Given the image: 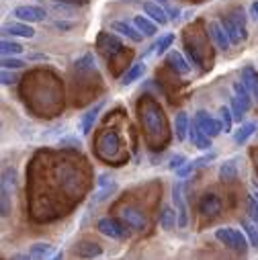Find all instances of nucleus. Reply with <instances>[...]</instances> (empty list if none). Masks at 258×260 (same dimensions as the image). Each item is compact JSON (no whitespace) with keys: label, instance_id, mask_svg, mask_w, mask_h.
<instances>
[{"label":"nucleus","instance_id":"1","mask_svg":"<svg viewBox=\"0 0 258 260\" xmlns=\"http://www.w3.org/2000/svg\"><path fill=\"white\" fill-rule=\"evenodd\" d=\"M215 240L219 244H223L225 248L238 252V254H246L248 246H250L244 230H234V228H217L215 230Z\"/></svg>","mask_w":258,"mask_h":260},{"label":"nucleus","instance_id":"2","mask_svg":"<svg viewBox=\"0 0 258 260\" xmlns=\"http://www.w3.org/2000/svg\"><path fill=\"white\" fill-rule=\"evenodd\" d=\"M119 215L123 219V223L129 228V230H134V232H144L148 228V217L142 209L138 207H132V205H123L119 209Z\"/></svg>","mask_w":258,"mask_h":260},{"label":"nucleus","instance_id":"3","mask_svg":"<svg viewBox=\"0 0 258 260\" xmlns=\"http://www.w3.org/2000/svg\"><path fill=\"white\" fill-rule=\"evenodd\" d=\"M119 148H121V142H119V136H117L115 129L105 132L96 142V150L103 158H115L119 154Z\"/></svg>","mask_w":258,"mask_h":260},{"label":"nucleus","instance_id":"4","mask_svg":"<svg viewBox=\"0 0 258 260\" xmlns=\"http://www.w3.org/2000/svg\"><path fill=\"white\" fill-rule=\"evenodd\" d=\"M144 125H146L148 132L154 134V136L164 132V115L154 103H148L144 107Z\"/></svg>","mask_w":258,"mask_h":260},{"label":"nucleus","instance_id":"5","mask_svg":"<svg viewBox=\"0 0 258 260\" xmlns=\"http://www.w3.org/2000/svg\"><path fill=\"white\" fill-rule=\"evenodd\" d=\"M96 230H99L103 236L111 238V240H125V238L129 236V232L125 230V225L119 223V221L113 219V217H101V219L96 221Z\"/></svg>","mask_w":258,"mask_h":260},{"label":"nucleus","instance_id":"6","mask_svg":"<svg viewBox=\"0 0 258 260\" xmlns=\"http://www.w3.org/2000/svg\"><path fill=\"white\" fill-rule=\"evenodd\" d=\"M197 123V127L201 129V132L211 140V138H217L221 132H223V127H221V121H217L215 117H211V115H207L205 111H197V115H195V119H192Z\"/></svg>","mask_w":258,"mask_h":260},{"label":"nucleus","instance_id":"7","mask_svg":"<svg viewBox=\"0 0 258 260\" xmlns=\"http://www.w3.org/2000/svg\"><path fill=\"white\" fill-rule=\"evenodd\" d=\"M13 15H15L21 23H43L45 17H47L45 9L33 7V5H21V7H17V9L13 11Z\"/></svg>","mask_w":258,"mask_h":260},{"label":"nucleus","instance_id":"8","mask_svg":"<svg viewBox=\"0 0 258 260\" xmlns=\"http://www.w3.org/2000/svg\"><path fill=\"white\" fill-rule=\"evenodd\" d=\"M172 203H174V209H176V215H178V228H186L188 225V209H186V203H184L180 180L172 186Z\"/></svg>","mask_w":258,"mask_h":260},{"label":"nucleus","instance_id":"9","mask_svg":"<svg viewBox=\"0 0 258 260\" xmlns=\"http://www.w3.org/2000/svg\"><path fill=\"white\" fill-rule=\"evenodd\" d=\"M199 213L203 217H207V219L217 217L221 213V199L217 197V194H213V192L203 194L201 201H199Z\"/></svg>","mask_w":258,"mask_h":260},{"label":"nucleus","instance_id":"10","mask_svg":"<svg viewBox=\"0 0 258 260\" xmlns=\"http://www.w3.org/2000/svg\"><path fill=\"white\" fill-rule=\"evenodd\" d=\"M96 47H101V51L107 55V57H113L117 55L119 51H123V43L117 35L113 33H101L99 39H96Z\"/></svg>","mask_w":258,"mask_h":260},{"label":"nucleus","instance_id":"11","mask_svg":"<svg viewBox=\"0 0 258 260\" xmlns=\"http://www.w3.org/2000/svg\"><path fill=\"white\" fill-rule=\"evenodd\" d=\"M115 190H117V182H115V178L109 176V174H101V176H99V188H96L94 197H92V205H99L101 201L109 199Z\"/></svg>","mask_w":258,"mask_h":260},{"label":"nucleus","instance_id":"12","mask_svg":"<svg viewBox=\"0 0 258 260\" xmlns=\"http://www.w3.org/2000/svg\"><path fill=\"white\" fill-rule=\"evenodd\" d=\"M207 29H209V35H211V39L215 41V45H217L221 51H228L230 45H232V41H230V37H228V33H225L223 25H221L219 21H211V23L207 25Z\"/></svg>","mask_w":258,"mask_h":260},{"label":"nucleus","instance_id":"13","mask_svg":"<svg viewBox=\"0 0 258 260\" xmlns=\"http://www.w3.org/2000/svg\"><path fill=\"white\" fill-rule=\"evenodd\" d=\"M74 254L78 258H86V260H92V258H99L103 254V246L96 244V242H78L74 246Z\"/></svg>","mask_w":258,"mask_h":260},{"label":"nucleus","instance_id":"14","mask_svg":"<svg viewBox=\"0 0 258 260\" xmlns=\"http://www.w3.org/2000/svg\"><path fill=\"white\" fill-rule=\"evenodd\" d=\"M103 107H105V101L96 103L92 109H88V111L82 115V119H80V134H82V136H88V134H90V129H92V125L96 123L99 113L103 111Z\"/></svg>","mask_w":258,"mask_h":260},{"label":"nucleus","instance_id":"15","mask_svg":"<svg viewBox=\"0 0 258 260\" xmlns=\"http://www.w3.org/2000/svg\"><path fill=\"white\" fill-rule=\"evenodd\" d=\"M111 29L113 31H117L119 35H123V37H127V39H132L134 43H140L142 39H144V35L136 29V25H132V23H125V21H113L111 23Z\"/></svg>","mask_w":258,"mask_h":260},{"label":"nucleus","instance_id":"16","mask_svg":"<svg viewBox=\"0 0 258 260\" xmlns=\"http://www.w3.org/2000/svg\"><path fill=\"white\" fill-rule=\"evenodd\" d=\"M232 90H234V99L240 103L242 111H244V113L250 111V107H252V92H250L240 80H236V82L232 84Z\"/></svg>","mask_w":258,"mask_h":260},{"label":"nucleus","instance_id":"17","mask_svg":"<svg viewBox=\"0 0 258 260\" xmlns=\"http://www.w3.org/2000/svg\"><path fill=\"white\" fill-rule=\"evenodd\" d=\"M188 138H190V144L197 146L199 150H209L211 148V140L201 132V129L197 127L195 121H190V127H188Z\"/></svg>","mask_w":258,"mask_h":260},{"label":"nucleus","instance_id":"18","mask_svg":"<svg viewBox=\"0 0 258 260\" xmlns=\"http://www.w3.org/2000/svg\"><path fill=\"white\" fill-rule=\"evenodd\" d=\"M144 13H146L148 19H152L156 25H166V23H168L166 9L158 7V3H144Z\"/></svg>","mask_w":258,"mask_h":260},{"label":"nucleus","instance_id":"19","mask_svg":"<svg viewBox=\"0 0 258 260\" xmlns=\"http://www.w3.org/2000/svg\"><path fill=\"white\" fill-rule=\"evenodd\" d=\"M3 33H11V35H17V37H25V39H31L35 35V29L29 25V23H7L3 27Z\"/></svg>","mask_w":258,"mask_h":260},{"label":"nucleus","instance_id":"20","mask_svg":"<svg viewBox=\"0 0 258 260\" xmlns=\"http://www.w3.org/2000/svg\"><path fill=\"white\" fill-rule=\"evenodd\" d=\"M188 127H190V121H188V115L184 111H180L174 119V136L178 142H184L186 136H188Z\"/></svg>","mask_w":258,"mask_h":260},{"label":"nucleus","instance_id":"21","mask_svg":"<svg viewBox=\"0 0 258 260\" xmlns=\"http://www.w3.org/2000/svg\"><path fill=\"white\" fill-rule=\"evenodd\" d=\"M168 63L176 74H188V70H190V63L182 57L180 51H170L168 53Z\"/></svg>","mask_w":258,"mask_h":260},{"label":"nucleus","instance_id":"22","mask_svg":"<svg viewBox=\"0 0 258 260\" xmlns=\"http://www.w3.org/2000/svg\"><path fill=\"white\" fill-rule=\"evenodd\" d=\"M219 178L223 182H234L238 178V164H236V158H230L225 162H221L219 166Z\"/></svg>","mask_w":258,"mask_h":260},{"label":"nucleus","instance_id":"23","mask_svg":"<svg viewBox=\"0 0 258 260\" xmlns=\"http://www.w3.org/2000/svg\"><path fill=\"white\" fill-rule=\"evenodd\" d=\"M242 84L252 92V96L258 103V74L252 68H244L242 70Z\"/></svg>","mask_w":258,"mask_h":260},{"label":"nucleus","instance_id":"24","mask_svg":"<svg viewBox=\"0 0 258 260\" xmlns=\"http://www.w3.org/2000/svg\"><path fill=\"white\" fill-rule=\"evenodd\" d=\"M221 25H223V29H225V33H228V37H230L232 43H240V41H244L242 29H240V25H238L232 17H225V19L221 21Z\"/></svg>","mask_w":258,"mask_h":260},{"label":"nucleus","instance_id":"25","mask_svg":"<svg viewBox=\"0 0 258 260\" xmlns=\"http://www.w3.org/2000/svg\"><path fill=\"white\" fill-rule=\"evenodd\" d=\"M134 25H136V29H138L144 37H154V35H156V31H158L156 23H154V21H150L148 17H142V15L134 19Z\"/></svg>","mask_w":258,"mask_h":260},{"label":"nucleus","instance_id":"26","mask_svg":"<svg viewBox=\"0 0 258 260\" xmlns=\"http://www.w3.org/2000/svg\"><path fill=\"white\" fill-rule=\"evenodd\" d=\"M160 225H162V230H166V232L178 228V215H176V209H172V207L166 205V207L162 209V215H160Z\"/></svg>","mask_w":258,"mask_h":260},{"label":"nucleus","instance_id":"27","mask_svg":"<svg viewBox=\"0 0 258 260\" xmlns=\"http://www.w3.org/2000/svg\"><path fill=\"white\" fill-rule=\"evenodd\" d=\"M144 74H146V63H144V61H138V63H134L132 70L125 72V76L121 78V84H125V86H127V84H134V82L140 80Z\"/></svg>","mask_w":258,"mask_h":260},{"label":"nucleus","instance_id":"28","mask_svg":"<svg viewBox=\"0 0 258 260\" xmlns=\"http://www.w3.org/2000/svg\"><path fill=\"white\" fill-rule=\"evenodd\" d=\"M51 244H45V242H39V244H33L31 246V258L33 260H49L53 254H51Z\"/></svg>","mask_w":258,"mask_h":260},{"label":"nucleus","instance_id":"29","mask_svg":"<svg viewBox=\"0 0 258 260\" xmlns=\"http://www.w3.org/2000/svg\"><path fill=\"white\" fill-rule=\"evenodd\" d=\"M256 132V123L254 121H248V123H242L240 125V129H238V132H236V136H234V140H236V144H246L248 142V138L252 136Z\"/></svg>","mask_w":258,"mask_h":260},{"label":"nucleus","instance_id":"30","mask_svg":"<svg viewBox=\"0 0 258 260\" xmlns=\"http://www.w3.org/2000/svg\"><path fill=\"white\" fill-rule=\"evenodd\" d=\"M0 51H3V57H15V55L23 53V45L17 43V41L3 39V43H0Z\"/></svg>","mask_w":258,"mask_h":260},{"label":"nucleus","instance_id":"31","mask_svg":"<svg viewBox=\"0 0 258 260\" xmlns=\"http://www.w3.org/2000/svg\"><path fill=\"white\" fill-rule=\"evenodd\" d=\"M242 230H244L250 246H254L258 250V228H256V223H252L250 219H242Z\"/></svg>","mask_w":258,"mask_h":260},{"label":"nucleus","instance_id":"32","mask_svg":"<svg viewBox=\"0 0 258 260\" xmlns=\"http://www.w3.org/2000/svg\"><path fill=\"white\" fill-rule=\"evenodd\" d=\"M219 121H221V127H223V134H232V127H234V115H232V109L221 107V109H219Z\"/></svg>","mask_w":258,"mask_h":260},{"label":"nucleus","instance_id":"33","mask_svg":"<svg viewBox=\"0 0 258 260\" xmlns=\"http://www.w3.org/2000/svg\"><path fill=\"white\" fill-rule=\"evenodd\" d=\"M11 192L13 190L3 184V190H0V213H3V217H7L11 211Z\"/></svg>","mask_w":258,"mask_h":260},{"label":"nucleus","instance_id":"34","mask_svg":"<svg viewBox=\"0 0 258 260\" xmlns=\"http://www.w3.org/2000/svg\"><path fill=\"white\" fill-rule=\"evenodd\" d=\"M94 68V55L92 53H84L80 59H76V72H88Z\"/></svg>","mask_w":258,"mask_h":260},{"label":"nucleus","instance_id":"35","mask_svg":"<svg viewBox=\"0 0 258 260\" xmlns=\"http://www.w3.org/2000/svg\"><path fill=\"white\" fill-rule=\"evenodd\" d=\"M174 43V35L172 33H168V35H164L156 45H154V51H156V55H162V53H166V49L170 47Z\"/></svg>","mask_w":258,"mask_h":260},{"label":"nucleus","instance_id":"36","mask_svg":"<svg viewBox=\"0 0 258 260\" xmlns=\"http://www.w3.org/2000/svg\"><path fill=\"white\" fill-rule=\"evenodd\" d=\"M246 209H248V217L252 223H258V201L254 199V194H250L246 201Z\"/></svg>","mask_w":258,"mask_h":260},{"label":"nucleus","instance_id":"37","mask_svg":"<svg viewBox=\"0 0 258 260\" xmlns=\"http://www.w3.org/2000/svg\"><path fill=\"white\" fill-rule=\"evenodd\" d=\"M25 61L19 57H3V70H21Z\"/></svg>","mask_w":258,"mask_h":260},{"label":"nucleus","instance_id":"38","mask_svg":"<svg viewBox=\"0 0 258 260\" xmlns=\"http://www.w3.org/2000/svg\"><path fill=\"white\" fill-rule=\"evenodd\" d=\"M184 164H186V156H184V154H174V156L170 158L168 168H170V170H180Z\"/></svg>","mask_w":258,"mask_h":260},{"label":"nucleus","instance_id":"39","mask_svg":"<svg viewBox=\"0 0 258 260\" xmlns=\"http://www.w3.org/2000/svg\"><path fill=\"white\" fill-rule=\"evenodd\" d=\"M195 170H197L195 162H186V164H184V166H182L180 170H176V176H178V178H186L188 174H192Z\"/></svg>","mask_w":258,"mask_h":260},{"label":"nucleus","instance_id":"40","mask_svg":"<svg viewBox=\"0 0 258 260\" xmlns=\"http://www.w3.org/2000/svg\"><path fill=\"white\" fill-rule=\"evenodd\" d=\"M213 160H215V152H209V154H205V156H201V158H197V160H192V162H195L197 168H201V166L211 164Z\"/></svg>","mask_w":258,"mask_h":260},{"label":"nucleus","instance_id":"41","mask_svg":"<svg viewBox=\"0 0 258 260\" xmlns=\"http://www.w3.org/2000/svg\"><path fill=\"white\" fill-rule=\"evenodd\" d=\"M232 115H234L236 121H240L242 115H244V111H242V107H240V103H238L236 99H232Z\"/></svg>","mask_w":258,"mask_h":260},{"label":"nucleus","instance_id":"42","mask_svg":"<svg viewBox=\"0 0 258 260\" xmlns=\"http://www.w3.org/2000/svg\"><path fill=\"white\" fill-rule=\"evenodd\" d=\"M0 78H3V84H7V86L17 82V76L13 72H9V70H3V76H0Z\"/></svg>","mask_w":258,"mask_h":260},{"label":"nucleus","instance_id":"43","mask_svg":"<svg viewBox=\"0 0 258 260\" xmlns=\"http://www.w3.org/2000/svg\"><path fill=\"white\" fill-rule=\"evenodd\" d=\"M11 260H33V258H31V254H23V252H17V254H13V256H11Z\"/></svg>","mask_w":258,"mask_h":260},{"label":"nucleus","instance_id":"44","mask_svg":"<svg viewBox=\"0 0 258 260\" xmlns=\"http://www.w3.org/2000/svg\"><path fill=\"white\" fill-rule=\"evenodd\" d=\"M250 15H252L254 21H258V3H252L250 5Z\"/></svg>","mask_w":258,"mask_h":260},{"label":"nucleus","instance_id":"45","mask_svg":"<svg viewBox=\"0 0 258 260\" xmlns=\"http://www.w3.org/2000/svg\"><path fill=\"white\" fill-rule=\"evenodd\" d=\"M53 27H57V29H70V27H74V23H63V21H55V23H53Z\"/></svg>","mask_w":258,"mask_h":260},{"label":"nucleus","instance_id":"46","mask_svg":"<svg viewBox=\"0 0 258 260\" xmlns=\"http://www.w3.org/2000/svg\"><path fill=\"white\" fill-rule=\"evenodd\" d=\"M166 13H170V15H168L170 19H178V13H180V11H178V9H168Z\"/></svg>","mask_w":258,"mask_h":260},{"label":"nucleus","instance_id":"47","mask_svg":"<svg viewBox=\"0 0 258 260\" xmlns=\"http://www.w3.org/2000/svg\"><path fill=\"white\" fill-rule=\"evenodd\" d=\"M49 260H63V252H61V250H59V252H55V254H53Z\"/></svg>","mask_w":258,"mask_h":260},{"label":"nucleus","instance_id":"48","mask_svg":"<svg viewBox=\"0 0 258 260\" xmlns=\"http://www.w3.org/2000/svg\"><path fill=\"white\" fill-rule=\"evenodd\" d=\"M254 199H256V201H258V192H254Z\"/></svg>","mask_w":258,"mask_h":260},{"label":"nucleus","instance_id":"49","mask_svg":"<svg viewBox=\"0 0 258 260\" xmlns=\"http://www.w3.org/2000/svg\"><path fill=\"white\" fill-rule=\"evenodd\" d=\"M156 3H166V0H156Z\"/></svg>","mask_w":258,"mask_h":260}]
</instances>
